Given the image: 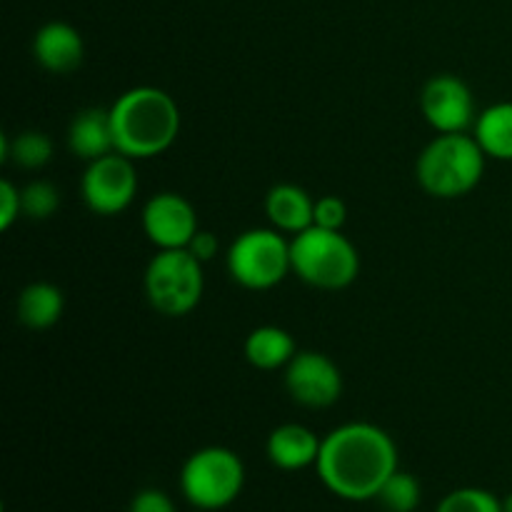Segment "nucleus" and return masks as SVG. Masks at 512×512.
I'll use <instances>...</instances> for the list:
<instances>
[{
    "label": "nucleus",
    "instance_id": "f257e3e1",
    "mask_svg": "<svg viewBox=\"0 0 512 512\" xmlns=\"http://www.w3.org/2000/svg\"><path fill=\"white\" fill-rule=\"evenodd\" d=\"M318 478L343 500H375L385 480L398 470V448L373 423H345L320 443Z\"/></svg>",
    "mask_w": 512,
    "mask_h": 512
},
{
    "label": "nucleus",
    "instance_id": "f03ea898",
    "mask_svg": "<svg viewBox=\"0 0 512 512\" xmlns=\"http://www.w3.org/2000/svg\"><path fill=\"white\" fill-rule=\"evenodd\" d=\"M115 153L130 160L155 158L175 143L180 110L165 90L153 85L130 88L110 108Z\"/></svg>",
    "mask_w": 512,
    "mask_h": 512
},
{
    "label": "nucleus",
    "instance_id": "7ed1b4c3",
    "mask_svg": "<svg viewBox=\"0 0 512 512\" xmlns=\"http://www.w3.org/2000/svg\"><path fill=\"white\" fill-rule=\"evenodd\" d=\"M485 150L475 135L440 133L420 153L415 175L425 193L435 198H463L478 188L485 173Z\"/></svg>",
    "mask_w": 512,
    "mask_h": 512
},
{
    "label": "nucleus",
    "instance_id": "20e7f679",
    "mask_svg": "<svg viewBox=\"0 0 512 512\" xmlns=\"http://www.w3.org/2000/svg\"><path fill=\"white\" fill-rule=\"evenodd\" d=\"M293 273L320 290H343L360 273V255L340 230L310 225L290 240Z\"/></svg>",
    "mask_w": 512,
    "mask_h": 512
},
{
    "label": "nucleus",
    "instance_id": "39448f33",
    "mask_svg": "<svg viewBox=\"0 0 512 512\" xmlns=\"http://www.w3.org/2000/svg\"><path fill=\"white\" fill-rule=\"evenodd\" d=\"M245 485V465L238 453L220 445L200 448L180 470V490L193 508L215 512L233 505Z\"/></svg>",
    "mask_w": 512,
    "mask_h": 512
},
{
    "label": "nucleus",
    "instance_id": "423d86ee",
    "mask_svg": "<svg viewBox=\"0 0 512 512\" xmlns=\"http://www.w3.org/2000/svg\"><path fill=\"white\" fill-rule=\"evenodd\" d=\"M203 263L188 248L158 250L145 270V295L160 315L183 318L203 298Z\"/></svg>",
    "mask_w": 512,
    "mask_h": 512
},
{
    "label": "nucleus",
    "instance_id": "0eeeda50",
    "mask_svg": "<svg viewBox=\"0 0 512 512\" xmlns=\"http://www.w3.org/2000/svg\"><path fill=\"white\" fill-rule=\"evenodd\" d=\"M293 270L290 243L280 230L253 228L240 233L228 248V273L248 290H270Z\"/></svg>",
    "mask_w": 512,
    "mask_h": 512
},
{
    "label": "nucleus",
    "instance_id": "6e6552de",
    "mask_svg": "<svg viewBox=\"0 0 512 512\" xmlns=\"http://www.w3.org/2000/svg\"><path fill=\"white\" fill-rule=\"evenodd\" d=\"M138 193L133 160L120 153L103 155L85 168L80 195L95 215H120L130 208Z\"/></svg>",
    "mask_w": 512,
    "mask_h": 512
},
{
    "label": "nucleus",
    "instance_id": "1a4fd4ad",
    "mask_svg": "<svg viewBox=\"0 0 512 512\" xmlns=\"http://www.w3.org/2000/svg\"><path fill=\"white\" fill-rule=\"evenodd\" d=\"M285 388L303 408H330L343 395V375L328 355L303 350L285 365Z\"/></svg>",
    "mask_w": 512,
    "mask_h": 512
},
{
    "label": "nucleus",
    "instance_id": "9d476101",
    "mask_svg": "<svg viewBox=\"0 0 512 512\" xmlns=\"http://www.w3.org/2000/svg\"><path fill=\"white\" fill-rule=\"evenodd\" d=\"M420 110L438 133H465L478 120L468 83L448 73L435 75L425 83L420 93Z\"/></svg>",
    "mask_w": 512,
    "mask_h": 512
},
{
    "label": "nucleus",
    "instance_id": "9b49d317",
    "mask_svg": "<svg viewBox=\"0 0 512 512\" xmlns=\"http://www.w3.org/2000/svg\"><path fill=\"white\" fill-rule=\"evenodd\" d=\"M143 230L158 250L188 248L198 233L195 208L178 193H158L145 203Z\"/></svg>",
    "mask_w": 512,
    "mask_h": 512
},
{
    "label": "nucleus",
    "instance_id": "f8f14e48",
    "mask_svg": "<svg viewBox=\"0 0 512 512\" xmlns=\"http://www.w3.org/2000/svg\"><path fill=\"white\" fill-rule=\"evenodd\" d=\"M33 55L48 73L68 75L83 63L85 45L73 25L63 20H50L35 33Z\"/></svg>",
    "mask_w": 512,
    "mask_h": 512
},
{
    "label": "nucleus",
    "instance_id": "ddd939ff",
    "mask_svg": "<svg viewBox=\"0 0 512 512\" xmlns=\"http://www.w3.org/2000/svg\"><path fill=\"white\" fill-rule=\"evenodd\" d=\"M320 443L323 440L305 425L285 423L270 433L265 450L275 468L293 473V470H305L318 463Z\"/></svg>",
    "mask_w": 512,
    "mask_h": 512
},
{
    "label": "nucleus",
    "instance_id": "4468645a",
    "mask_svg": "<svg viewBox=\"0 0 512 512\" xmlns=\"http://www.w3.org/2000/svg\"><path fill=\"white\" fill-rule=\"evenodd\" d=\"M68 148L75 158H83L88 163L115 153L113 123H110V110L85 108L73 118L68 128Z\"/></svg>",
    "mask_w": 512,
    "mask_h": 512
},
{
    "label": "nucleus",
    "instance_id": "2eb2a0df",
    "mask_svg": "<svg viewBox=\"0 0 512 512\" xmlns=\"http://www.w3.org/2000/svg\"><path fill=\"white\" fill-rule=\"evenodd\" d=\"M265 213H268L275 230L298 235L313 225L315 203L298 185L280 183L270 188L268 198H265Z\"/></svg>",
    "mask_w": 512,
    "mask_h": 512
},
{
    "label": "nucleus",
    "instance_id": "dca6fc26",
    "mask_svg": "<svg viewBox=\"0 0 512 512\" xmlns=\"http://www.w3.org/2000/svg\"><path fill=\"white\" fill-rule=\"evenodd\" d=\"M245 358L258 370H278L295 358V340L278 325H260L245 340Z\"/></svg>",
    "mask_w": 512,
    "mask_h": 512
},
{
    "label": "nucleus",
    "instance_id": "f3484780",
    "mask_svg": "<svg viewBox=\"0 0 512 512\" xmlns=\"http://www.w3.org/2000/svg\"><path fill=\"white\" fill-rule=\"evenodd\" d=\"M473 135L488 158L512 160V100L495 103L478 115Z\"/></svg>",
    "mask_w": 512,
    "mask_h": 512
},
{
    "label": "nucleus",
    "instance_id": "a211bd4d",
    "mask_svg": "<svg viewBox=\"0 0 512 512\" xmlns=\"http://www.w3.org/2000/svg\"><path fill=\"white\" fill-rule=\"evenodd\" d=\"M65 298L53 283H33L20 293L18 320L30 330H48L63 318Z\"/></svg>",
    "mask_w": 512,
    "mask_h": 512
},
{
    "label": "nucleus",
    "instance_id": "6ab92c4d",
    "mask_svg": "<svg viewBox=\"0 0 512 512\" xmlns=\"http://www.w3.org/2000/svg\"><path fill=\"white\" fill-rule=\"evenodd\" d=\"M53 158V140L38 130H25L18 138L10 140L8 135H0V160H13L15 165L25 170L43 168Z\"/></svg>",
    "mask_w": 512,
    "mask_h": 512
},
{
    "label": "nucleus",
    "instance_id": "aec40b11",
    "mask_svg": "<svg viewBox=\"0 0 512 512\" xmlns=\"http://www.w3.org/2000/svg\"><path fill=\"white\" fill-rule=\"evenodd\" d=\"M423 498V488L415 475L405 473V470H395L378 493V503L383 505L385 512H415Z\"/></svg>",
    "mask_w": 512,
    "mask_h": 512
},
{
    "label": "nucleus",
    "instance_id": "412c9836",
    "mask_svg": "<svg viewBox=\"0 0 512 512\" xmlns=\"http://www.w3.org/2000/svg\"><path fill=\"white\" fill-rule=\"evenodd\" d=\"M435 512H503V500L483 488H460L445 495Z\"/></svg>",
    "mask_w": 512,
    "mask_h": 512
},
{
    "label": "nucleus",
    "instance_id": "4be33fe9",
    "mask_svg": "<svg viewBox=\"0 0 512 512\" xmlns=\"http://www.w3.org/2000/svg\"><path fill=\"white\" fill-rule=\"evenodd\" d=\"M20 203H23V213L30 220H48L58 210L60 193L48 180H33L20 190Z\"/></svg>",
    "mask_w": 512,
    "mask_h": 512
},
{
    "label": "nucleus",
    "instance_id": "5701e85b",
    "mask_svg": "<svg viewBox=\"0 0 512 512\" xmlns=\"http://www.w3.org/2000/svg\"><path fill=\"white\" fill-rule=\"evenodd\" d=\"M345 220H348V208H345L343 200L335 198V195H325V198L315 200L313 225L328 230H343Z\"/></svg>",
    "mask_w": 512,
    "mask_h": 512
},
{
    "label": "nucleus",
    "instance_id": "b1692460",
    "mask_svg": "<svg viewBox=\"0 0 512 512\" xmlns=\"http://www.w3.org/2000/svg\"><path fill=\"white\" fill-rule=\"evenodd\" d=\"M128 512H178L168 493L158 488H145L130 500Z\"/></svg>",
    "mask_w": 512,
    "mask_h": 512
},
{
    "label": "nucleus",
    "instance_id": "393cba45",
    "mask_svg": "<svg viewBox=\"0 0 512 512\" xmlns=\"http://www.w3.org/2000/svg\"><path fill=\"white\" fill-rule=\"evenodd\" d=\"M20 213H23L20 190L8 180H3L0 183V230H10V225L20 218Z\"/></svg>",
    "mask_w": 512,
    "mask_h": 512
},
{
    "label": "nucleus",
    "instance_id": "a878e982",
    "mask_svg": "<svg viewBox=\"0 0 512 512\" xmlns=\"http://www.w3.org/2000/svg\"><path fill=\"white\" fill-rule=\"evenodd\" d=\"M218 248H220L218 238H215L210 230H198V233L193 235V240L188 243V250L200 260V263H208V260H213L215 255H218Z\"/></svg>",
    "mask_w": 512,
    "mask_h": 512
},
{
    "label": "nucleus",
    "instance_id": "bb28decb",
    "mask_svg": "<svg viewBox=\"0 0 512 512\" xmlns=\"http://www.w3.org/2000/svg\"><path fill=\"white\" fill-rule=\"evenodd\" d=\"M503 512H512V493L503 500Z\"/></svg>",
    "mask_w": 512,
    "mask_h": 512
}]
</instances>
